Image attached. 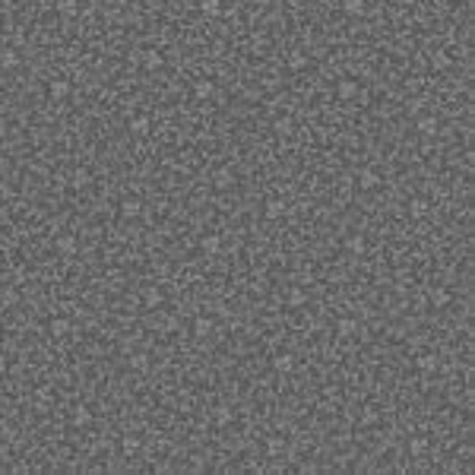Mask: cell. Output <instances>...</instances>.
Returning <instances> with one entry per match:
<instances>
[{
    "label": "cell",
    "instance_id": "10",
    "mask_svg": "<svg viewBox=\"0 0 475 475\" xmlns=\"http://www.w3.org/2000/svg\"><path fill=\"white\" fill-rule=\"evenodd\" d=\"M143 64H146V70H158V67H165V57L162 54H158V51H146V54H143Z\"/></svg>",
    "mask_w": 475,
    "mask_h": 475
},
{
    "label": "cell",
    "instance_id": "33",
    "mask_svg": "<svg viewBox=\"0 0 475 475\" xmlns=\"http://www.w3.org/2000/svg\"><path fill=\"white\" fill-rule=\"evenodd\" d=\"M349 250L352 253H364V238H349Z\"/></svg>",
    "mask_w": 475,
    "mask_h": 475
},
{
    "label": "cell",
    "instance_id": "20",
    "mask_svg": "<svg viewBox=\"0 0 475 475\" xmlns=\"http://www.w3.org/2000/svg\"><path fill=\"white\" fill-rule=\"evenodd\" d=\"M272 367H276V371H292V367H295V358H292V355H276V358H272Z\"/></svg>",
    "mask_w": 475,
    "mask_h": 475
},
{
    "label": "cell",
    "instance_id": "13",
    "mask_svg": "<svg viewBox=\"0 0 475 475\" xmlns=\"http://www.w3.org/2000/svg\"><path fill=\"white\" fill-rule=\"evenodd\" d=\"M139 447H143V444H139V437H133V434H127V437L120 440V450H124L127 456H136V453H139Z\"/></svg>",
    "mask_w": 475,
    "mask_h": 475
},
{
    "label": "cell",
    "instance_id": "5",
    "mask_svg": "<svg viewBox=\"0 0 475 475\" xmlns=\"http://www.w3.org/2000/svg\"><path fill=\"white\" fill-rule=\"evenodd\" d=\"M67 92H70V83H67V79H54V83L48 86V95L54 98V102H64Z\"/></svg>",
    "mask_w": 475,
    "mask_h": 475
},
{
    "label": "cell",
    "instance_id": "8",
    "mask_svg": "<svg viewBox=\"0 0 475 475\" xmlns=\"http://www.w3.org/2000/svg\"><path fill=\"white\" fill-rule=\"evenodd\" d=\"M418 133H425V136H434L437 133V117H431V114H425V117H418Z\"/></svg>",
    "mask_w": 475,
    "mask_h": 475
},
{
    "label": "cell",
    "instance_id": "21",
    "mask_svg": "<svg viewBox=\"0 0 475 475\" xmlns=\"http://www.w3.org/2000/svg\"><path fill=\"white\" fill-rule=\"evenodd\" d=\"M415 364H418V371H421V374H431L434 367H437V358H434V355H418Z\"/></svg>",
    "mask_w": 475,
    "mask_h": 475
},
{
    "label": "cell",
    "instance_id": "30",
    "mask_svg": "<svg viewBox=\"0 0 475 475\" xmlns=\"http://www.w3.org/2000/svg\"><path fill=\"white\" fill-rule=\"evenodd\" d=\"M212 415H216L219 425H228V421H231V409H228V406H216V412H212Z\"/></svg>",
    "mask_w": 475,
    "mask_h": 475
},
{
    "label": "cell",
    "instance_id": "29",
    "mask_svg": "<svg viewBox=\"0 0 475 475\" xmlns=\"http://www.w3.org/2000/svg\"><path fill=\"white\" fill-rule=\"evenodd\" d=\"M130 364L136 367V371H149V355H146V352H139V355L130 358Z\"/></svg>",
    "mask_w": 475,
    "mask_h": 475
},
{
    "label": "cell",
    "instance_id": "7",
    "mask_svg": "<svg viewBox=\"0 0 475 475\" xmlns=\"http://www.w3.org/2000/svg\"><path fill=\"white\" fill-rule=\"evenodd\" d=\"M48 333H51V336H67V333H70V320H67V317H54V320H51V323H48Z\"/></svg>",
    "mask_w": 475,
    "mask_h": 475
},
{
    "label": "cell",
    "instance_id": "9",
    "mask_svg": "<svg viewBox=\"0 0 475 475\" xmlns=\"http://www.w3.org/2000/svg\"><path fill=\"white\" fill-rule=\"evenodd\" d=\"M212 181H216V187H219V190H225V187H231V184H235V171H231V168H219Z\"/></svg>",
    "mask_w": 475,
    "mask_h": 475
},
{
    "label": "cell",
    "instance_id": "24",
    "mask_svg": "<svg viewBox=\"0 0 475 475\" xmlns=\"http://www.w3.org/2000/svg\"><path fill=\"white\" fill-rule=\"evenodd\" d=\"M425 450H428V437H412L409 440V453H412V456H421Z\"/></svg>",
    "mask_w": 475,
    "mask_h": 475
},
{
    "label": "cell",
    "instance_id": "23",
    "mask_svg": "<svg viewBox=\"0 0 475 475\" xmlns=\"http://www.w3.org/2000/svg\"><path fill=\"white\" fill-rule=\"evenodd\" d=\"M200 10H203L206 16H222V3H219V0H203Z\"/></svg>",
    "mask_w": 475,
    "mask_h": 475
},
{
    "label": "cell",
    "instance_id": "19",
    "mask_svg": "<svg viewBox=\"0 0 475 475\" xmlns=\"http://www.w3.org/2000/svg\"><path fill=\"white\" fill-rule=\"evenodd\" d=\"M431 304L434 307H447V304H450V292H447V289H434L431 292Z\"/></svg>",
    "mask_w": 475,
    "mask_h": 475
},
{
    "label": "cell",
    "instance_id": "1",
    "mask_svg": "<svg viewBox=\"0 0 475 475\" xmlns=\"http://www.w3.org/2000/svg\"><path fill=\"white\" fill-rule=\"evenodd\" d=\"M216 95V83H209V79H197L193 83V98H200V102H206V98Z\"/></svg>",
    "mask_w": 475,
    "mask_h": 475
},
{
    "label": "cell",
    "instance_id": "31",
    "mask_svg": "<svg viewBox=\"0 0 475 475\" xmlns=\"http://www.w3.org/2000/svg\"><path fill=\"white\" fill-rule=\"evenodd\" d=\"M304 301H307V295H304L301 289H292V292H289V304H292V307H301Z\"/></svg>",
    "mask_w": 475,
    "mask_h": 475
},
{
    "label": "cell",
    "instance_id": "15",
    "mask_svg": "<svg viewBox=\"0 0 475 475\" xmlns=\"http://www.w3.org/2000/svg\"><path fill=\"white\" fill-rule=\"evenodd\" d=\"M158 304H162V292H158V289H146L143 292V307L152 311V307H158Z\"/></svg>",
    "mask_w": 475,
    "mask_h": 475
},
{
    "label": "cell",
    "instance_id": "34",
    "mask_svg": "<svg viewBox=\"0 0 475 475\" xmlns=\"http://www.w3.org/2000/svg\"><path fill=\"white\" fill-rule=\"evenodd\" d=\"M434 67H437V70L450 67V57H447V54H440V51H437V54H434Z\"/></svg>",
    "mask_w": 475,
    "mask_h": 475
},
{
    "label": "cell",
    "instance_id": "3",
    "mask_svg": "<svg viewBox=\"0 0 475 475\" xmlns=\"http://www.w3.org/2000/svg\"><path fill=\"white\" fill-rule=\"evenodd\" d=\"M127 127H130L133 136H146V133L152 130V120L143 117V114H136V117H130V124H127Z\"/></svg>",
    "mask_w": 475,
    "mask_h": 475
},
{
    "label": "cell",
    "instance_id": "11",
    "mask_svg": "<svg viewBox=\"0 0 475 475\" xmlns=\"http://www.w3.org/2000/svg\"><path fill=\"white\" fill-rule=\"evenodd\" d=\"M139 212H143L139 200H124V203H120V216L124 219H133V216H139Z\"/></svg>",
    "mask_w": 475,
    "mask_h": 475
},
{
    "label": "cell",
    "instance_id": "36",
    "mask_svg": "<svg viewBox=\"0 0 475 475\" xmlns=\"http://www.w3.org/2000/svg\"><path fill=\"white\" fill-rule=\"evenodd\" d=\"M3 133H6V120L0 117V136H3Z\"/></svg>",
    "mask_w": 475,
    "mask_h": 475
},
{
    "label": "cell",
    "instance_id": "12",
    "mask_svg": "<svg viewBox=\"0 0 475 475\" xmlns=\"http://www.w3.org/2000/svg\"><path fill=\"white\" fill-rule=\"evenodd\" d=\"M263 212H266V219H279L285 212V203H282V200H266Z\"/></svg>",
    "mask_w": 475,
    "mask_h": 475
},
{
    "label": "cell",
    "instance_id": "22",
    "mask_svg": "<svg viewBox=\"0 0 475 475\" xmlns=\"http://www.w3.org/2000/svg\"><path fill=\"white\" fill-rule=\"evenodd\" d=\"M219 247H222V241H219V235H206L203 238V253H219Z\"/></svg>",
    "mask_w": 475,
    "mask_h": 475
},
{
    "label": "cell",
    "instance_id": "16",
    "mask_svg": "<svg viewBox=\"0 0 475 475\" xmlns=\"http://www.w3.org/2000/svg\"><path fill=\"white\" fill-rule=\"evenodd\" d=\"M57 13L70 19V16H76V13H79V3H76V0H57Z\"/></svg>",
    "mask_w": 475,
    "mask_h": 475
},
{
    "label": "cell",
    "instance_id": "6",
    "mask_svg": "<svg viewBox=\"0 0 475 475\" xmlns=\"http://www.w3.org/2000/svg\"><path fill=\"white\" fill-rule=\"evenodd\" d=\"M212 330H216L212 317H197V320H193V336H200V339H203V336H209Z\"/></svg>",
    "mask_w": 475,
    "mask_h": 475
},
{
    "label": "cell",
    "instance_id": "18",
    "mask_svg": "<svg viewBox=\"0 0 475 475\" xmlns=\"http://www.w3.org/2000/svg\"><path fill=\"white\" fill-rule=\"evenodd\" d=\"M425 212H428V200L415 197V200H412V203H409V216H412V219H421V216H425Z\"/></svg>",
    "mask_w": 475,
    "mask_h": 475
},
{
    "label": "cell",
    "instance_id": "35",
    "mask_svg": "<svg viewBox=\"0 0 475 475\" xmlns=\"http://www.w3.org/2000/svg\"><path fill=\"white\" fill-rule=\"evenodd\" d=\"M276 133H292V120H276Z\"/></svg>",
    "mask_w": 475,
    "mask_h": 475
},
{
    "label": "cell",
    "instance_id": "26",
    "mask_svg": "<svg viewBox=\"0 0 475 475\" xmlns=\"http://www.w3.org/2000/svg\"><path fill=\"white\" fill-rule=\"evenodd\" d=\"M73 421H76L79 428H83V425H89V421H92V412L86 409V406H76V412H73Z\"/></svg>",
    "mask_w": 475,
    "mask_h": 475
},
{
    "label": "cell",
    "instance_id": "32",
    "mask_svg": "<svg viewBox=\"0 0 475 475\" xmlns=\"http://www.w3.org/2000/svg\"><path fill=\"white\" fill-rule=\"evenodd\" d=\"M0 64H3V67H16V64H19L16 51H3V54H0Z\"/></svg>",
    "mask_w": 475,
    "mask_h": 475
},
{
    "label": "cell",
    "instance_id": "2",
    "mask_svg": "<svg viewBox=\"0 0 475 475\" xmlns=\"http://www.w3.org/2000/svg\"><path fill=\"white\" fill-rule=\"evenodd\" d=\"M358 187H361V190H374V187H380V175H377L374 168H361Z\"/></svg>",
    "mask_w": 475,
    "mask_h": 475
},
{
    "label": "cell",
    "instance_id": "27",
    "mask_svg": "<svg viewBox=\"0 0 475 475\" xmlns=\"http://www.w3.org/2000/svg\"><path fill=\"white\" fill-rule=\"evenodd\" d=\"M266 450H270V456H279V453H285V440L282 437H270Z\"/></svg>",
    "mask_w": 475,
    "mask_h": 475
},
{
    "label": "cell",
    "instance_id": "14",
    "mask_svg": "<svg viewBox=\"0 0 475 475\" xmlns=\"http://www.w3.org/2000/svg\"><path fill=\"white\" fill-rule=\"evenodd\" d=\"M57 250H60V253H67V257H73V253H76V238H73V235L57 238Z\"/></svg>",
    "mask_w": 475,
    "mask_h": 475
},
{
    "label": "cell",
    "instance_id": "4",
    "mask_svg": "<svg viewBox=\"0 0 475 475\" xmlns=\"http://www.w3.org/2000/svg\"><path fill=\"white\" fill-rule=\"evenodd\" d=\"M336 95L339 98H355L358 95V83H355V79H339V83H336Z\"/></svg>",
    "mask_w": 475,
    "mask_h": 475
},
{
    "label": "cell",
    "instance_id": "37",
    "mask_svg": "<svg viewBox=\"0 0 475 475\" xmlns=\"http://www.w3.org/2000/svg\"><path fill=\"white\" fill-rule=\"evenodd\" d=\"M3 371H6V358L0 355V374H3Z\"/></svg>",
    "mask_w": 475,
    "mask_h": 475
},
{
    "label": "cell",
    "instance_id": "17",
    "mask_svg": "<svg viewBox=\"0 0 475 475\" xmlns=\"http://www.w3.org/2000/svg\"><path fill=\"white\" fill-rule=\"evenodd\" d=\"M342 13L345 16H361L364 13V0H342Z\"/></svg>",
    "mask_w": 475,
    "mask_h": 475
},
{
    "label": "cell",
    "instance_id": "25",
    "mask_svg": "<svg viewBox=\"0 0 475 475\" xmlns=\"http://www.w3.org/2000/svg\"><path fill=\"white\" fill-rule=\"evenodd\" d=\"M355 320H349V317H342V320H339V323H336V333H339V336H352V333H355Z\"/></svg>",
    "mask_w": 475,
    "mask_h": 475
},
{
    "label": "cell",
    "instance_id": "28",
    "mask_svg": "<svg viewBox=\"0 0 475 475\" xmlns=\"http://www.w3.org/2000/svg\"><path fill=\"white\" fill-rule=\"evenodd\" d=\"M304 64H307V57L301 54V51H292V54H289V67H292V70H304Z\"/></svg>",
    "mask_w": 475,
    "mask_h": 475
}]
</instances>
